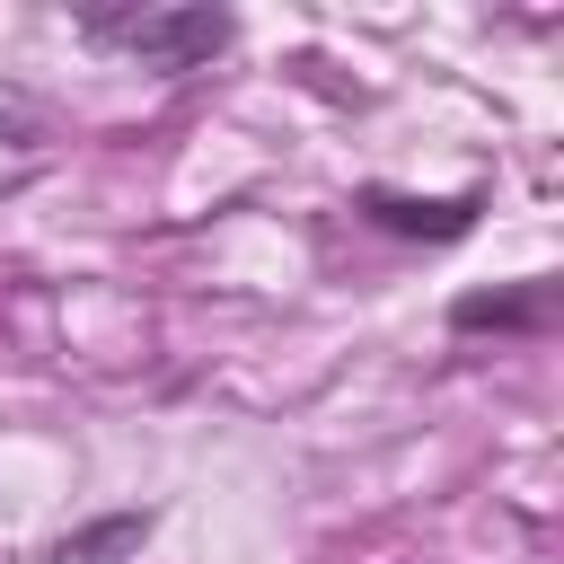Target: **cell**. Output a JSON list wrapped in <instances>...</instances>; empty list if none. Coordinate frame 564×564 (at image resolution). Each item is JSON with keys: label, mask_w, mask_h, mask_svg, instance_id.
Instances as JSON below:
<instances>
[{"label": "cell", "mask_w": 564, "mask_h": 564, "mask_svg": "<svg viewBox=\"0 0 564 564\" xmlns=\"http://www.w3.org/2000/svg\"><path fill=\"white\" fill-rule=\"evenodd\" d=\"M229 35H238V18L203 9V0H185V9H79V44L132 53L141 70H203L229 53Z\"/></svg>", "instance_id": "6da1fadb"}, {"label": "cell", "mask_w": 564, "mask_h": 564, "mask_svg": "<svg viewBox=\"0 0 564 564\" xmlns=\"http://www.w3.org/2000/svg\"><path fill=\"white\" fill-rule=\"evenodd\" d=\"M352 212H361L370 229H388V238H423V247H449V238H467V229H476L485 194H449V203H423V194H397V185H361V194H352Z\"/></svg>", "instance_id": "7a4b0ae2"}, {"label": "cell", "mask_w": 564, "mask_h": 564, "mask_svg": "<svg viewBox=\"0 0 564 564\" xmlns=\"http://www.w3.org/2000/svg\"><path fill=\"white\" fill-rule=\"evenodd\" d=\"M546 335L555 326V282H511V291H458L449 335Z\"/></svg>", "instance_id": "3957f363"}, {"label": "cell", "mask_w": 564, "mask_h": 564, "mask_svg": "<svg viewBox=\"0 0 564 564\" xmlns=\"http://www.w3.org/2000/svg\"><path fill=\"white\" fill-rule=\"evenodd\" d=\"M150 529H159L150 511H106V520H88V529H70V538H53V546H35L26 564H132Z\"/></svg>", "instance_id": "277c9868"}, {"label": "cell", "mask_w": 564, "mask_h": 564, "mask_svg": "<svg viewBox=\"0 0 564 564\" xmlns=\"http://www.w3.org/2000/svg\"><path fill=\"white\" fill-rule=\"evenodd\" d=\"M0 141H26V115L18 106H0Z\"/></svg>", "instance_id": "5b68a950"}]
</instances>
